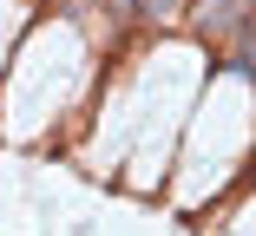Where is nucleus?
<instances>
[{"mask_svg":"<svg viewBox=\"0 0 256 236\" xmlns=\"http://www.w3.org/2000/svg\"><path fill=\"white\" fill-rule=\"evenodd\" d=\"M197 26L210 33V39L217 33H236L243 39L250 33V0H197Z\"/></svg>","mask_w":256,"mask_h":236,"instance_id":"1","label":"nucleus"},{"mask_svg":"<svg viewBox=\"0 0 256 236\" xmlns=\"http://www.w3.org/2000/svg\"><path fill=\"white\" fill-rule=\"evenodd\" d=\"M132 13H144V20H178V13H190V0H132Z\"/></svg>","mask_w":256,"mask_h":236,"instance_id":"2","label":"nucleus"}]
</instances>
